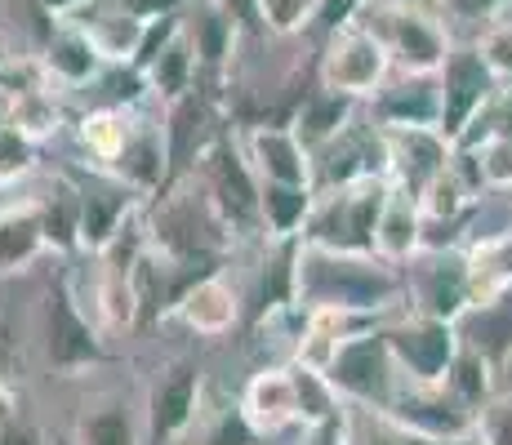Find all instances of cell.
Wrapping results in <instances>:
<instances>
[{"mask_svg":"<svg viewBox=\"0 0 512 445\" xmlns=\"http://www.w3.org/2000/svg\"><path fill=\"white\" fill-rule=\"evenodd\" d=\"M294 445H352V410L343 405V410L330 414V419L303 423L299 441H294Z\"/></svg>","mask_w":512,"mask_h":445,"instance_id":"cell-42","label":"cell"},{"mask_svg":"<svg viewBox=\"0 0 512 445\" xmlns=\"http://www.w3.org/2000/svg\"><path fill=\"white\" fill-rule=\"evenodd\" d=\"M125 187L152 201L156 192H165L174 178V165H170V143H165V116H161V103H147L143 107V121L139 130L130 134V143L121 147L112 165H107Z\"/></svg>","mask_w":512,"mask_h":445,"instance_id":"cell-14","label":"cell"},{"mask_svg":"<svg viewBox=\"0 0 512 445\" xmlns=\"http://www.w3.org/2000/svg\"><path fill=\"white\" fill-rule=\"evenodd\" d=\"M36 196V210H41L49 250L54 254H81V192H76L72 170H58L54 178H45Z\"/></svg>","mask_w":512,"mask_h":445,"instance_id":"cell-27","label":"cell"},{"mask_svg":"<svg viewBox=\"0 0 512 445\" xmlns=\"http://www.w3.org/2000/svg\"><path fill=\"white\" fill-rule=\"evenodd\" d=\"M36 170H41V143H32L14 125H5L0 130V196L23 201V192H32Z\"/></svg>","mask_w":512,"mask_h":445,"instance_id":"cell-35","label":"cell"},{"mask_svg":"<svg viewBox=\"0 0 512 445\" xmlns=\"http://www.w3.org/2000/svg\"><path fill=\"white\" fill-rule=\"evenodd\" d=\"M9 116H14V98H9L5 89H0V130L9 125Z\"/></svg>","mask_w":512,"mask_h":445,"instance_id":"cell-49","label":"cell"},{"mask_svg":"<svg viewBox=\"0 0 512 445\" xmlns=\"http://www.w3.org/2000/svg\"><path fill=\"white\" fill-rule=\"evenodd\" d=\"M415 5H428V9H441V0H415Z\"/></svg>","mask_w":512,"mask_h":445,"instance_id":"cell-50","label":"cell"},{"mask_svg":"<svg viewBox=\"0 0 512 445\" xmlns=\"http://www.w3.org/2000/svg\"><path fill=\"white\" fill-rule=\"evenodd\" d=\"M0 445H45V432L32 419L14 414V419H0Z\"/></svg>","mask_w":512,"mask_h":445,"instance_id":"cell-46","label":"cell"},{"mask_svg":"<svg viewBox=\"0 0 512 445\" xmlns=\"http://www.w3.org/2000/svg\"><path fill=\"white\" fill-rule=\"evenodd\" d=\"M352 23H361L383 45L397 72H437L455 45L441 23V9L415 5V0H366Z\"/></svg>","mask_w":512,"mask_h":445,"instance_id":"cell-2","label":"cell"},{"mask_svg":"<svg viewBox=\"0 0 512 445\" xmlns=\"http://www.w3.org/2000/svg\"><path fill=\"white\" fill-rule=\"evenodd\" d=\"M357 112H361V98H352V94H339V89L317 85V89H312V94L299 103V112H294L290 130L299 134V143L312 152V147H321L326 138L339 134L343 125H348Z\"/></svg>","mask_w":512,"mask_h":445,"instance_id":"cell-32","label":"cell"},{"mask_svg":"<svg viewBox=\"0 0 512 445\" xmlns=\"http://www.w3.org/2000/svg\"><path fill=\"white\" fill-rule=\"evenodd\" d=\"M143 76H147V89H152V103H161V107L179 103V98H187L201 85V63H196V49L187 41L183 27L147 58Z\"/></svg>","mask_w":512,"mask_h":445,"instance_id":"cell-28","label":"cell"},{"mask_svg":"<svg viewBox=\"0 0 512 445\" xmlns=\"http://www.w3.org/2000/svg\"><path fill=\"white\" fill-rule=\"evenodd\" d=\"M459 343L472 352H481L495 370H508L512 361V285L490 299H472L455 321Z\"/></svg>","mask_w":512,"mask_h":445,"instance_id":"cell-23","label":"cell"},{"mask_svg":"<svg viewBox=\"0 0 512 445\" xmlns=\"http://www.w3.org/2000/svg\"><path fill=\"white\" fill-rule=\"evenodd\" d=\"M437 81H441V134L450 143H459L472 125V116L499 89V76L490 72V63L481 58L477 45H450L446 63L437 67Z\"/></svg>","mask_w":512,"mask_h":445,"instance_id":"cell-11","label":"cell"},{"mask_svg":"<svg viewBox=\"0 0 512 445\" xmlns=\"http://www.w3.org/2000/svg\"><path fill=\"white\" fill-rule=\"evenodd\" d=\"M294 303L299 308H357L388 316L406 303V276H401V263H388L374 250L357 254L299 241V250H294Z\"/></svg>","mask_w":512,"mask_h":445,"instance_id":"cell-1","label":"cell"},{"mask_svg":"<svg viewBox=\"0 0 512 445\" xmlns=\"http://www.w3.org/2000/svg\"><path fill=\"white\" fill-rule=\"evenodd\" d=\"M423 250V214H419V196L392 187L383 201L379 227H374V254H383L388 263H406L410 254Z\"/></svg>","mask_w":512,"mask_h":445,"instance_id":"cell-30","label":"cell"},{"mask_svg":"<svg viewBox=\"0 0 512 445\" xmlns=\"http://www.w3.org/2000/svg\"><path fill=\"white\" fill-rule=\"evenodd\" d=\"M14 130H23L32 143H49L58 130L67 125V94L54 85L27 89V94L14 98V116H9Z\"/></svg>","mask_w":512,"mask_h":445,"instance_id":"cell-34","label":"cell"},{"mask_svg":"<svg viewBox=\"0 0 512 445\" xmlns=\"http://www.w3.org/2000/svg\"><path fill=\"white\" fill-rule=\"evenodd\" d=\"M254 9H259V27L272 36L312 32V18H317V0H254Z\"/></svg>","mask_w":512,"mask_h":445,"instance_id":"cell-38","label":"cell"},{"mask_svg":"<svg viewBox=\"0 0 512 445\" xmlns=\"http://www.w3.org/2000/svg\"><path fill=\"white\" fill-rule=\"evenodd\" d=\"M183 32L196 49V63H201V76H223L236 54V36H241V23L219 5V0H192L183 9Z\"/></svg>","mask_w":512,"mask_h":445,"instance_id":"cell-24","label":"cell"},{"mask_svg":"<svg viewBox=\"0 0 512 445\" xmlns=\"http://www.w3.org/2000/svg\"><path fill=\"white\" fill-rule=\"evenodd\" d=\"M121 5L130 9V14H139V18H147V23H152V18L183 14V9L192 5V0H121Z\"/></svg>","mask_w":512,"mask_h":445,"instance_id":"cell-47","label":"cell"},{"mask_svg":"<svg viewBox=\"0 0 512 445\" xmlns=\"http://www.w3.org/2000/svg\"><path fill=\"white\" fill-rule=\"evenodd\" d=\"M383 414L392 423H401L406 432H415V437H428L441 445H468L481 437V410H472L464 397H455L446 388V379H432V383L406 379Z\"/></svg>","mask_w":512,"mask_h":445,"instance_id":"cell-6","label":"cell"},{"mask_svg":"<svg viewBox=\"0 0 512 445\" xmlns=\"http://www.w3.org/2000/svg\"><path fill=\"white\" fill-rule=\"evenodd\" d=\"M187 174L201 183V192L210 196V205L219 210V219L228 223V232L236 241L263 236V223H259V187L263 183H259V174H254L245 147L236 143L232 134H223Z\"/></svg>","mask_w":512,"mask_h":445,"instance_id":"cell-4","label":"cell"},{"mask_svg":"<svg viewBox=\"0 0 512 445\" xmlns=\"http://www.w3.org/2000/svg\"><path fill=\"white\" fill-rule=\"evenodd\" d=\"M472 445H481V437H477V441H472Z\"/></svg>","mask_w":512,"mask_h":445,"instance_id":"cell-52","label":"cell"},{"mask_svg":"<svg viewBox=\"0 0 512 445\" xmlns=\"http://www.w3.org/2000/svg\"><path fill=\"white\" fill-rule=\"evenodd\" d=\"M14 356H18V343H14V330L0 321V370H14Z\"/></svg>","mask_w":512,"mask_h":445,"instance_id":"cell-48","label":"cell"},{"mask_svg":"<svg viewBox=\"0 0 512 445\" xmlns=\"http://www.w3.org/2000/svg\"><path fill=\"white\" fill-rule=\"evenodd\" d=\"M259 183H312V152L290 125H254L241 138Z\"/></svg>","mask_w":512,"mask_h":445,"instance_id":"cell-21","label":"cell"},{"mask_svg":"<svg viewBox=\"0 0 512 445\" xmlns=\"http://www.w3.org/2000/svg\"><path fill=\"white\" fill-rule=\"evenodd\" d=\"M481 49V58L490 63V72L499 76V81H508L512 76V18H490L486 32L472 41Z\"/></svg>","mask_w":512,"mask_h":445,"instance_id":"cell-41","label":"cell"},{"mask_svg":"<svg viewBox=\"0 0 512 445\" xmlns=\"http://www.w3.org/2000/svg\"><path fill=\"white\" fill-rule=\"evenodd\" d=\"M72 178L76 192H81V250L98 254L116 236V227L143 205V196L134 187H125L112 170L90 161H85V170H72Z\"/></svg>","mask_w":512,"mask_h":445,"instance_id":"cell-12","label":"cell"},{"mask_svg":"<svg viewBox=\"0 0 512 445\" xmlns=\"http://www.w3.org/2000/svg\"><path fill=\"white\" fill-rule=\"evenodd\" d=\"M72 23H81L94 36L98 54L107 63H139V49L147 36V18L130 14L121 0H85L81 9H72Z\"/></svg>","mask_w":512,"mask_h":445,"instance_id":"cell-22","label":"cell"},{"mask_svg":"<svg viewBox=\"0 0 512 445\" xmlns=\"http://www.w3.org/2000/svg\"><path fill=\"white\" fill-rule=\"evenodd\" d=\"M41 67L49 76V85L63 89V94H76V89L94 85L98 72L107 67V58L98 54L94 36L85 32L81 23H72V18H58L54 32H49V41L41 45Z\"/></svg>","mask_w":512,"mask_h":445,"instance_id":"cell-19","label":"cell"},{"mask_svg":"<svg viewBox=\"0 0 512 445\" xmlns=\"http://www.w3.org/2000/svg\"><path fill=\"white\" fill-rule=\"evenodd\" d=\"M481 138H512V76L499 81V89L486 98V107L472 116V125L464 130L459 143H481Z\"/></svg>","mask_w":512,"mask_h":445,"instance_id":"cell-39","label":"cell"},{"mask_svg":"<svg viewBox=\"0 0 512 445\" xmlns=\"http://www.w3.org/2000/svg\"><path fill=\"white\" fill-rule=\"evenodd\" d=\"M326 379H330V388L339 392L343 405L383 414L392 405V397L401 392L406 374H401V365H397V356H392L388 339H383V330L374 325V330L357 334V339H348L339 352H334Z\"/></svg>","mask_w":512,"mask_h":445,"instance_id":"cell-5","label":"cell"},{"mask_svg":"<svg viewBox=\"0 0 512 445\" xmlns=\"http://www.w3.org/2000/svg\"><path fill=\"white\" fill-rule=\"evenodd\" d=\"M192 432H196V445H263V437L254 432V423L245 419L241 401L223 405V410H210V414H205V405H201Z\"/></svg>","mask_w":512,"mask_h":445,"instance_id":"cell-37","label":"cell"},{"mask_svg":"<svg viewBox=\"0 0 512 445\" xmlns=\"http://www.w3.org/2000/svg\"><path fill=\"white\" fill-rule=\"evenodd\" d=\"M41 254H49V236L36 210V196L0 205V276L27 272Z\"/></svg>","mask_w":512,"mask_h":445,"instance_id":"cell-25","label":"cell"},{"mask_svg":"<svg viewBox=\"0 0 512 445\" xmlns=\"http://www.w3.org/2000/svg\"><path fill=\"white\" fill-rule=\"evenodd\" d=\"M388 192H392L388 174H370L339 187H317L299 241L326 245V250H357V254L374 250V227H379Z\"/></svg>","mask_w":512,"mask_h":445,"instance_id":"cell-3","label":"cell"},{"mask_svg":"<svg viewBox=\"0 0 512 445\" xmlns=\"http://www.w3.org/2000/svg\"><path fill=\"white\" fill-rule=\"evenodd\" d=\"M455 147H468L477 156L490 192H512V138H481V143H455Z\"/></svg>","mask_w":512,"mask_h":445,"instance_id":"cell-40","label":"cell"},{"mask_svg":"<svg viewBox=\"0 0 512 445\" xmlns=\"http://www.w3.org/2000/svg\"><path fill=\"white\" fill-rule=\"evenodd\" d=\"M170 316L183 325V330L201 334V339H223V334H232L236 321H241V294H236V285L219 267V272L196 276V281L183 290V299L174 303Z\"/></svg>","mask_w":512,"mask_h":445,"instance_id":"cell-20","label":"cell"},{"mask_svg":"<svg viewBox=\"0 0 512 445\" xmlns=\"http://www.w3.org/2000/svg\"><path fill=\"white\" fill-rule=\"evenodd\" d=\"M379 330H383V339H388V348L397 356L406 379H419V383L446 379L450 361H455V352H459L455 321H441V316L415 312L401 303L397 312L383 316Z\"/></svg>","mask_w":512,"mask_h":445,"instance_id":"cell-7","label":"cell"},{"mask_svg":"<svg viewBox=\"0 0 512 445\" xmlns=\"http://www.w3.org/2000/svg\"><path fill=\"white\" fill-rule=\"evenodd\" d=\"M495 374L499 370L486 361V356L459 343L455 361H450V370H446V388L455 392V397H464L472 410H486V405L495 401Z\"/></svg>","mask_w":512,"mask_h":445,"instance_id":"cell-36","label":"cell"},{"mask_svg":"<svg viewBox=\"0 0 512 445\" xmlns=\"http://www.w3.org/2000/svg\"><path fill=\"white\" fill-rule=\"evenodd\" d=\"M441 14L468 18V23H490V18H512V0H441Z\"/></svg>","mask_w":512,"mask_h":445,"instance_id":"cell-43","label":"cell"},{"mask_svg":"<svg viewBox=\"0 0 512 445\" xmlns=\"http://www.w3.org/2000/svg\"><path fill=\"white\" fill-rule=\"evenodd\" d=\"M5 54H9V49H5V45H0V58H5Z\"/></svg>","mask_w":512,"mask_h":445,"instance_id":"cell-51","label":"cell"},{"mask_svg":"<svg viewBox=\"0 0 512 445\" xmlns=\"http://www.w3.org/2000/svg\"><path fill=\"white\" fill-rule=\"evenodd\" d=\"M366 112L383 130H406V125H437L441 130V81L437 72H397L366 98Z\"/></svg>","mask_w":512,"mask_h":445,"instance_id":"cell-15","label":"cell"},{"mask_svg":"<svg viewBox=\"0 0 512 445\" xmlns=\"http://www.w3.org/2000/svg\"><path fill=\"white\" fill-rule=\"evenodd\" d=\"M143 432V410H134L121 392H103L76 414V445H143Z\"/></svg>","mask_w":512,"mask_h":445,"instance_id":"cell-26","label":"cell"},{"mask_svg":"<svg viewBox=\"0 0 512 445\" xmlns=\"http://www.w3.org/2000/svg\"><path fill=\"white\" fill-rule=\"evenodd\" d=\"M401 276H406V308L415 312L459 321V312L472 303L464 250H428L423 245L419 254L401 263Z\"/></svg>","mask_w":512,"mask_h":445,"instance_id":"cell-10","label":"cell"},{"mask_svg":"<svg viewBox=\"0 0 512 445\" xmlns=\"http://www.w3.org/2000/svg\"><path fill=\"white\" fill-rule=\"evenodd\" d=\"M481 445H512V397L481 410Z\"/></svg>","mask_w":512,"mask_h":445,"instance_id":"cell-44","label":"cell"},{"mask_svg":"<svg viewBox=\"0 0 512 445\" xmlns=\"http://www.w3.org/2000/svg\"><path fill=\"white\" fill-rule=\"evenodd\" d=\"M312 183H263L259 187V223H263V241H299L303 223H308Z\"/></svg>","mask_w":512,"mask_h":445,"instance_id":"cell-31","label":"cell"},{"mask_svg":"<svg viewBox=\"0 0 512 445\" xmlns=\"http://www.w3.org/2000/svg\"><path fill=\"white\" fill-rule=\"evenodd\" d=\"M464 263H468L472 299H490V294L508 290L512 285V227L472 236L464 245Z\"/></svg>","mask_w":512,"mask_h":445,"instance_id":"cell-33","label":"cell"},{"mask_svg":"<svg viewBox=\"0 0 512 445\" xmlns=\"http://www.w3.org/2000/svg\"><path fill=\"white\" fill-rule=\"evenodd\" d=\"M241 410L254 423L263 441L281 437V432L299 428V383H294V365H263L241 392Z\"/></svg>","mask_w":512,"mask_h":445,"instance_id":"cell-18","label":"cell"},{"mask_svg":"<svg viewBox=\"0 0 512 445\" xmlns=\"http://www.w3.org/2000/svg\"><path fill=\"white\" fill-rule=\"evenodd\" d=\"M103 339L107 334L76 308V299L58 285L45 299V356L54 370L63 374H81L90 365L103 361Z\"/></svg>","mask_w":512,"mask_h":445,"instance_id":"cell-13","label":"cell"},{"mask_svg":"<svg viewBox=\"0 0 512 445\" xmlns=\"http://www.w3.org/2000/svg\"><path fill=\"white\" fill-rule=\"evenodd\" d=\"M143 107H90V112L76 116V143H81L85 161L107 170L121 156V147L130 143V134L139 130Z\"/></svg>","mask_w":512,"mask_h":445,"instance_id":"cell-29","label":"cell"},{"mask_svg":"<svg viewBox=\"0 0 512 445\" xmlns=\"http://www.w3.org/2000/svg\"><path fill=\"white\" fill-rule=\"evenodd\" d=\"M361 5H366V0H317V18H312V32H321V36L339 32V27H348L352 18H357Z\"/></svg>","mask_w":512,"mask_h":445,"instance_id":"cell-45","label":"cell"},{"mask_svg":"<svg viewBox=\"0 0 512 445\" xmlns=\"http://www.w3.org/2000/svg\"><path fill=\"white\" fill-rule=\"evenodd\" d=\"M455 156V143L437 125H406L388 130V183L419 196Z\"/></svg>","mask_w":512,"mask_h":445,"instance_id":"cell-17","label":"cell"},{"mask_svg":"<svg viewBox=\"0 0 512 445\" xmlns=\"http://www.w3.org/2000/svg\"><path fill=\"white\" fill-rule=\"evenodd\" d=\"M196 414H201V370L192 361H170L156 370L152 388H147V432L161 441H179L192 432Z\"/></svg>","mask_w":512,"mask_h":445,"instance_id":"cell-16","label":"cell"},{"mask_svg":"<svg viewBox=\"0 0 512 445\" xmlns=\"http://www.w3.org/2000/svg\"><path fill=\"white\" fill-rule=\"evenodd\" d=\"M392 63L383 54V45L374 41L361 23H348L339 32L321 36V58H317V85L326 89H339V94H352V98H366L388 81Z\"/></svg>","mask_w":512,"mask_h":445,"instance_id":"cell-9","label":"cell"},{"mask_svg":"<svg viewBox=\"0 0 512 445\" xmlns=\"http://www.w3.org/2000/svg\"><path fill=\"white\" fill-rule=\"evenodd\" d=\"M370 174H388V130L361 103V112L339 134L312 147V187L357 183Z\"/></svg>","mask_w":512,"mask_h":445,"instance_id":"cell-8","label":"cell"}]
</instances>
